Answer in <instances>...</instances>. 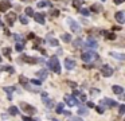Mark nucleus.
I'll use <instances>...</instances> for the list:
<instances>
[{"instance_id": "c9c22d12", "label": "nucleus", "mask_w": 125, "mask_h": 121, "mask_svg": "<svg viewBox=\"0 0 125 121\" xmlns=\"http://www.w3.org/2000/svg\"><path fill=\"white\" fill-rule=\"evenodd\" d=\"M31 84L39 85V86H41V85H42V81H41V79H31Z\"/></svg>"}, {"instance_id": "a19ab883", "label": "nucleus", "mask_w": 125, "mask_h": 121, "mask_svg": "<svg viewBox=\"0 0 125 121\" xmlns=\"http://www.w3.org/2000/svg\"><path fill=\"white\" fill-rule=\"evenodd\" d=\"M14 38H15V40H16V42H20V40H22L20 35H17V34H15V35H14Z\"/></svg>"}, {"instance_id": "9d476101", "label": "nucleus", "mask_w": 125, "mask_h": 121, "mask_svg": "<svg viewBox=\"0 0 125 121\" xmlns=\"http://www.w3.org/2000/svg\"><path fill=\"white\" fill-rule=\"evenodd\" d=\"M86 47H89V49H97L98 47V43H97V40L93 39V38H87L86 40Z\"/></svg>"}, {"instance_id": "6e6552de", "label": "nucleus", "mask_w": 125, "mask_h": 121, "mask_svg": "<svg viewBox=\"0 0 125 121\" xmlns=\"http://www.w3.org/2000/svg\"><path fill=\"white\" fill-rule=\"evenodd\" d=\"M67 23H69V27L71 28V31H73V32H78L79 30H81V28H79V24L77 23L75 20H73V19H67Z\"/></svg>"}, {"instance_id": "cd10ccee", "label": "nucleus", "mask_w": 125, "mask_h": 121, "mask_svg": "<svg viewBox=\"0 0 125 121\" xmlns=\"http://www.w3.org/2000/svg\"><path fill=\"white\" fill-rule=\"evenodd\" d=\"M0 70H4V71H8V73H11V74H14V73H15L14 67H11V66H3V67H0Z\"/></svg>"}, {"instance_id": "f257e3e1", "label": "nucleus", "mask_w": 125, "mask_h": 121, "mask_svg": "<svg viewBox=\"0 0 125 121\" xmlns=\"http://www.w3.org/2000/svg\"><path fill=\"white\" fill-rule=\"evenodd\" d=\"M47 66H49L50 70H52L57 74H61V65H59V60L57 57H51L47 62Z\"/></svg>"}, {"instance_id": "7ed1b4c3", "label": "nucleus", "mask_w": 125, "mask_h": 121, "mask_svg": "<svg viewBox=\"0 0 125 121\" xmlns=\"http://www.w3.org/2000/svg\"><path fill=\"white\" fill-rule=\"evenodd\" d=\"M65 104L73 108V106H75V105H78V104H79V101L75 98V95L66 94V95H65Z\"/></svg>"}, {"instance_id": "f8f14e48", "label": "nucleus", "mask_w": 125, "mask_h": 121, "mask_svg": "<svg viewBox=\"0 0 125 121\" xmlns=\"http://www.w3.org/2000/svg\"><path fill=\"white\" fill-rule=\"evenodd\" d=\"M11 7H12V4L9 1H7V0H4V1L0 3V12H7V9H9Z\"/></svg>"}, {"instance_id": "a878e982", "label": "nucleus", "mask_w": 125, "mask_h": 121, "mask_svg": "<svg viewBox=\"0 0 125 121\" xmlns=\"http://www.w3.org/2000/svg\"><path fill=\"white\" fill-rule=\"evenodd\" d=\"M78 114H79V116H87V114H89V112H87L86 108L81 106V108L78 109Z\"/></svg>"}, {"instance_id": "f3484780", "label": "nucleus", "mask_w": 125, "mask_h": 121, "mask_svg": "<svg viewBox=\"0 0 125 121\" xmlns=\"http://www.w3.org/2000/svg\"><path fill=\"white\" fill-rule=\"evenodd\" d=\"M110 55L113 58H116V59H118V60H124L125 59V55L124 54H120V52H113V51H112Z\"/></svg>"}, {"instance_id": "4468645a", "label": "nucleus", "mask_w": 125, "mask_h": 121, "mask_svg": "<svg viewBox=\"0 0 125 121\" xmlns=\"http://www.w3.org/2000/svg\"><path fill=\"white\" fill-rule=\"evenodd\" d=\"M34 19L36 23L44 24V14H34Z\"/></svg>"}, {"instance_id": "c85d7f7f", "label": "nucleus", "mask_w": 125, "mask_h": 121, "mask_svg": "<svg viewBox=\"0 0 125 121\" xmlns=\"http://www.w3.org/2000/svg\"><path fill=\"white\" fill-rule=\"evenodd\" d=\"M19 20H20V23H23V24L28 23V17H27L26 15H19Z\"/></svg>"}, {"instance_id": "f03ea898", "label": "nucleus", "mask_w": 125, "mask_h": 121, "mask_svg": "<svg viewBox=\"0 0 125 121\" xmlns=\"http://www.w3.org/2000/svg\"><path fill=\"white\" fill-rule=\"evenodd\" d=\"M82 60L83 62H93V60L98 59V54L94 51H86V52H82Z\"/></svg>"}, {"instance_id": "4c0bfd02", "label": "nucleus", "mask_w": 125, "mask_h": 121, "mask_svg": "<svg viewBox=\"0 0 125 121\" xmlns=\"http://www.w3.org/2000/svg\"><path fill=\"white\" fill-rule=\"evenodd\" d=\"M47 4H49L47 1H39V3H38V7H39V8H42V7H46Z\"/></svg>"}, {"instance_id": "37998d69", "label": "nucleus", "mask_w": 125, "mask_h": 121, "mask_svg": "<svg viewBox=\"0 0 125 121\" xmlns=\"http://www.w3.org/2000/svg\"><path fill=\"white\" fill-rule=\"evenodd\" d=\"M92 9H93V11H101V7H97V6H93V7H92Z\"/></svg>"}, {"instance_id": "de8ad7c7", "label": "nucleus", "mask_w": 125, "mask_h": 121, "mask_svg": "<svg viewBox=\"0 0 125 121\" xmlns=\"http://www.w3.org/2000/svg\"><path fill=\"white\" fill-rule=\"evenodd\" d=\"M32 118H30V117H27V116H24L23 117V121H31Z\"/></svg>"}, {"instance_id": "2eb2a0df", "label": "nucleus", "mask_w": 125, "mask_h": 121, "mask_svg": "<svg viewBox=\"0 0 125 121\" xmlns=\"http://www.w3.org/2000/svg\"><path fill=\"white\" fill-rule=\"evenodd\" d=\"M46 42H47V43L50 44V46H54V47H58V44H59V42H58V40H57L55 38H51V36H50V35H49V36H47Z\"/></svg>"}, {"instance_id": "ea45409f", "label": "nucleus", "mask_w": 125, "mask_h": 121, "mask_svg": "<svg viewBox=\"0 0 125 121\" xmlns=\"http://www.w3.org/2000/svg\"><path fill=\"white\" fill-rule=\"evenodd\" d=\"M96 109H97V112H98V113H104L105 108H104V106H97Z\"/></svg>"}, {"instance_id": "aec40b11", "label": "nucleus", "mask_w": 125, "mask_h": 121, "mask_svg": "<svg viewBox=\"0 0 125 121\" xmlns=\"http://www.w3.org/2000/svg\"><path fill=\"white\" fill-rule=\"evenodd\" d=\"M47 75H49V73H47V70H41V71H38V77H39V79H46L47 78Z\"/></svg>"}, {"instance_id": "20e7f679", "label": "nucleus", "mask_w": 125, "mask_h": 121, "mask_svg": "<svg viewBox=\"0 0 125 121\" xmlns=\"http://www.w3.org/2000/svg\"><path fill=\"white\" fill-rule=\"evenodd\" d=\"M113 71L114 70L112 69L109 65H104V66L101 67V74L104 75V77H112V75H113Z\"/></svg>"}, {"instance_id": "c756f323", "label": "nucleus", "mask_w": 125, "mask_h": 121, "mask_svg": "<svg viewBox=\"0 0 125 121\" xmlns=\"http://www.w3.org/2000/svg\"><path fill=\"white\" fill-rule=\"evenodd\" d=\"M3 54L6 55L8 59H11V49H9V47H7V49H3Z\"/></svg>"}, {"instance_id": "dca6fc26", "label": "nucleus", "mask_w": 125, "mask_h": 121, "mask_svg": "<svg viewBox=\"0 0 125 121\" xmlns=\"http://www.w3.org/2000/svg\"><path fill=\"white\" fill-rule=\"evenodd\" d=\"M19 81H20V84L23 85L24 89H30L28 87V81H27V78L24 77V75H20V77H19Z\"/></svg>"}, {"instance_id": "473e14b6", "label": "nucleus", "mask_w": 125, "mask_h": 121, "mask_svg": "<svg viewBox=\"0 0 125 121\" xmlns=\"http://www.w3.org/2000/svg\"><path fill=\"white\" fill-rule=\"evenodd\" d=\"M63 106H65L63 104H58V105H57V113H58V114L63 113Z\"/></svg>"}, {"instance_id": "39448f33", "label": "nucleus", "mask_w": 125, "mask_h": 121, "mask_svg": "<svg viewBox=\"0 0 125 121\" xmlns=\"http://www.w3.org/2000/svg\"><path fill=\"white\" fill-rule=\"evenodd\" d=\"M20 108L23 109V112L28 113V114H34V113L36 112V109H35L34 106H31V105L26 104V102H22V104H20Z\"/></svg>"}, {"instance_id": "bb28decb", "label": "nucleus", "mask_w": 125, "mask_h": 121, "mask_svg": "<svg viewBox=\"0 0 125 121\" xmlns=\"http://www.w3.org/2000/svg\"><path fill=\"white\" fill-rule=\"evenodd\" d=\"M43 104L46 105L47 108H52V106H54V104H52V101L50 100V98H44V100H43Z\"/></svg>"}, {"instance_id": "ddd939ff", "label": "nucleus", "mask_w": 125, "mask_h": 121, "mask_svg": "<svg viewBox=\"0 0 125 121\" xmlns=\"http://www.w3.org/2000/svg\"><path fill=\"white\" fill-rule=\"evenodd\" d=\"M114 19H116V20H117V22H118L120 24H122V23H124V22H125V16H124V12H122V11H118V12H117L116 15H114Z\"/></svg>"}, {"instance_id": "a211bd4d", "label": "nucleus", "mask_w": 125, "mask_h": 121, "mask_svg": "<svg viewBox=\"0 0 125 121\" xmlns=\"http://www.w3.org/2000/svg\"><path fill=\"white\" fill-rule=\"evenodd\" d=\"M4 90H6V93L8 94V100H12V93L15 92V87L8 86V87H4Z\"/></svg>"}, {"instance_id": "603ef678", "label": "nucleus", "mask_w": 125, "mask_h": 121, "mask_svg": "<svg viewBox=\"0 0 125 121\" xmlns=\"http://www.w3.org/2000/svg\"><path fill=\"white\" fill-rule=\"evenodd\" d=\"M101 1H105V0H101Z\"/></svg>"}, {"instance_id": "f704fd0d", "label": "nucleus", "mask_w": 125, "mask_h": 121, "mask_svg": "<svg viewBox=\"0 0 125 121\" xmlns=\"http://www.w3.org/2000/svg\"><path fill=\"white\" fill-rule=\"evenodd\" d=\"M90 94H92V97H94V95H98V94H100V90H98V89H92V90H90Z\"/></svg>"}, {"instance_id": "423d86ee", "label": "nucleus", "mask_w": 125, "mask_h": 121, "mask_svg": "<svg viewBox=\"0 0 125 121\" xmlns=\"http://www.w3.org/2000/svg\"><path fill=\"white\" fill-rule=\"evenodd\" d=\"M17 15L15 14V12H8V14L6 15V20H7V24L8 26H12V24L15 23V20H16Z\"/></svg>"}, {"instance_id": "6ab92c4d", "label": "nucleus", "mask_w": 125, "mask_h": 121, "mask_svg": "<svg viewBox=\"0 0 125 121\" xmlns=\"http://www.w3.org/2000/svg\"><path fill=\"white\" fill-rule=\"evenodd\" d=\"M112 89H113V93H116V94H122V92H124V87L118 86V85H114Z\"/></svg>"}, {"instance_id": "1a4fd4ad", "label": "nucleus", "mask_w": 125, "mask_h": 121, "mask_svg": "<svg viewBox=\"0 0 125 121\" xmlns=\"http://www.w3.org/2000/svg\"><path fill=\"white\" fill-rule=\"evenodd\" d=\"M22 60H23V62H27V63L34 65V63H38L39 60H42V59H39V58H34V57H27V55H23V57H22Z\"/></svg>"}, {"instance_id": "e433bc0d", "label": "nucleus", "mask_w": 125, "mask_h": 121, "mask_svg": "<svg viewBox=\"0 0 125 121\" xmlns=\"http://www.w3.org/2000/svg\"><path fill=\"white\" fill-rule=\"evenodd\" d=\"M118 113H120V114H124V113H125V105H120Z\"/></svg>"}, {"instance_id": "8fccbe9b", "label": "nucleus", "mask_w": 125, "mask_h": 121, "mask_svg": "<svg viewBox=\"0 0 125 121\" xmlns=\"http://www.w3.org/2000/svg\"><path fill=\"white\" fill-rule=\"evenodd\" d=\"M0 27H3V22L1 20H0Z\"/></svg>"}, {"instance_id": "b1692460", "label": "nucleus", "mask_w": 125, "mask_h": 121, "mask_svg": "<svg viewBox=\"0 0 125 121\" xmlns=\"http://www.w3.org/2000/svg\"><path fill=\"white\" fill-rule=\"evenodd\" d=\"M23 49H24L23 43H22V42H16V44H15V50H16L17 52H22V51H23Z\"/></svg>"}, {"instance_id": "393cba45", "label": "nucleus", "mask_w": 125, "mask_h": 121, "mask_svg": "<svg viewBox=\"0 0 125 121\" xmlns=\"http://www.w3.org/2000/svg\"><path fill=\"white\" fill-rule=\"evenodd\" d=\"M61 38H62L63 42H66V43H70V42H71V35L70 34H63Z\"/></svg>"}, {"instance_id": "79ce46f5", "label": "nucleus", "mask_w": 125, "mask_h": 121, "mask_svg": "<svg viewBox=\"0 0 125 121\" xmlns=\"http://www.w3.org/2000/svg\"><path fill=\"white\" fill-rule=\"evenodd\" d=\"M70 121H83V120L79 118V117H71V118H70Z\"/></svg>"}, {"instance_id": "7c9ffc66", "label": "nucleus", "mask_w": 125, "mask_h": 121, "mask_svg": "<svg viewBox=\"0 0 125 121\" xmlns=\"http://www.w3.org/2000/svg\"><path fill=\"white\" fill-rule=\"evenodd\" d=\"M24 12H26L27 16H34V9H32L31 7H27V8L24 9Z\"/></svg>"}, {"instance_id": "5701e85b", "label": "nucleus", "mask_w": 125, "mask_h": 121, "mask_svg": "<svg viewBox=\"0 0 125 121\" xmlns=\"http://www.w3.org/2000/svg\"><path fill=\"white\" fill-rule=\"evenodd\" d=\"M82 6H83V0H73V7L82 8Z\"/></svg>"}, {"instance_id": "3c124183", "label": "nucleus", "mask_w": 125, "mask_h": 121, "mask_svg": "<svg viewBox=\"0 0 125 121\" xmlns=\"http://www.w3.org/2000/svg\"><path fill=\"white\" fill-rule=\"evenodd\" d=\"M1 59H3V58H1V57H0V62H1Z\"/></svg>"}, {"instance_id": "58836bf2", "label": "nucleus", "mask_w": 125, "mask_h": 121, "mask_svg": "<svg viewBox=\"0 0 125 121\" xmlns=\"http://www.w3.org/2000/svg\"><path fill=\"white\" fill-rule=\"evenodd\" d=\"M78 97H79V100H81V101H86V94H83V93H81Z\"/></svg>"}, {"instance_id": "4be33fe9", "label": "nucleus", "mask_w": 125, "mask_h": 121, "mask_svg": "<svg viewBox=\"0 0 125 121\" xmlns=\"http://www.w3.org/2000/svg\"><path fill=\"white\" fill-rule=\"evenodd\" d=\"M8 113H9L11 116H16L17 113H19V109H17V106H9Z\"/></svg>"}, {"instance_id": "2f4dec72", "label": "nucleus", "mask_w": 125, "mask_h": 121, "mask_svg": "<svg viewBox=\"0 0 125 121\" xmlns=\"http://www.w3.org/2000/svg\"><path fill=\"white\" fill-rule=\"evenodd\" d=\"M104 35H106V38H108V39H110V40L116 39V34H110V32H106V31H105Z\"/></svg>"}, {"instance_id": "9b49d317", "label": "nucleus", "mask_w": 125, "mask_h": 121, "mask_svg": "<svg viewBox=\"0 0 125 121\" xmlns=\"http://www.w3.org/2000/svg\"><path fill=\"white\" fill-rule=\"evenodd\" d=\"M75 60L74 59H71V58H67L66 60H65V67H66L67 70H71V69H74L75 67Z\"/></svg>"}, {"instance_id": "c03bdc74", "label": "nucleus", "mask_w": 125, "mask_h": 121, "mask_svg": "<svg viewBox=\"0 0 125 121\" xmlns=\"http://www.w3.org/2000/svg\"><path fill=\"white\" fill-rule=\"evenodd\" d=\"M27 39H35V35L32 34V32H30V34H28V36H27Z\"/></svg>"}, {"instance_id": "a18cd8bd", "label": "nucleus", "mask_w": 125, "mask_h": 121, "mask_svg": "<svg viewBox=\"0 0 125 121\" xmlns=\"http://www.w3.org/2000/svg\"><path fill=\"white\" fill-rule=\"evenodd\" d=\"M125 0H113V3L114 4H121V3H124Z\"/></svg>"}, {"instance_id": "09e8293b", "label": "nucleus", "mask_w": 125, "mask_h": 121, "mask_svg": "<svg viewBox=\"0 0 125 121\" xmlns=\"http://www.w3.org/2000/svg\"><path fill=\"white\" fill-rule=\"evenodd\" d=\"M31 121H39V120H38V118H32Z\"/></svg>"}, {"instance_id": "0eeeda50", "label": "nucleus", "mask_w": 125, "mask_h": 121, "mask_svg": "<svg viewBox=\"0 0 125 121\" xmlns=\"http://www.w3.org/2000/svg\"><path fill=\"white\" fill-rule=\"evenodd\" d=\"M117 105V102L116 101H113V100H110V98H104V100L101 101V106H108V108H113V106H116Z\"/></svg>"}, {"instance_id": "412c9836", "label": "nucleus", "mask_w": 125, "mask_h": 121, "mask_svg": "<svg viewBox=\"0 0 125 121\" xmlns=\"http://www.w3.org/2000/svg\"><path fill=\"white\" fill-rule=\"evenodd\" d=\"M82 44H83V42H82L81 38H78V39L73 40V46L75 47V49H79V47H82Z\"/></svg>"}, {"instance_id": "72a5a7b5", "label": "nucleus", "mask_w": 125, "mask_h": 121, "mask_svg": "<svg viewBox=\"0 0 125 121\" xmlns=\"http://www.w3.org/2000/svg\"><path fill=\"white\" fill-rule=\"evenodd\" d=\"M81 14L83 15V16H89L90 12H89V9H86V8H81Z\"/></svg>"}, {"instance_id": "49530a36", "label": "nucleus", "mask_w": 125, "mask_h": 121, "mask_svg": "<svg viewBox=\"0 0 125 121\" xmlns=\"http://www.w3.org/2000/svg\"><path fill=\"white\" fill-rule=\"evenodd\" d=\"M87 106H89V108H96V105H94L93 102H90V101H89V102H87Z\"/></svg>"}]
</instances>
